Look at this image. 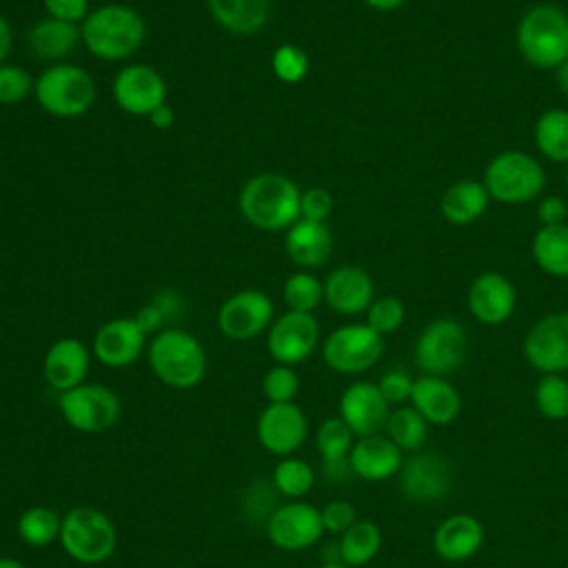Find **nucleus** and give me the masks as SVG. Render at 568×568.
Returning a JSON list of instances; mask_svg holds the SVG:
<instances>
[{
    "label": "nucleus",
    "instance_id": "6e6552de",
    "mask_svg": "<svg viewBox=\"0 0 568 568\" xmlns=\"http://www.w3.org/2000/svg\"><path fill=\"white\" fill-rule=\"evenodd\" d=\"M58 408L62 419L80 433H104L120 419L122 404L113 388L104 384H80L71 390L60 393Z\"/></svg>",
    "mask_w": 568,
    "mask_h": 568
},
{
    "label": "nucleus",
    "instance_id": "f03ea898",
    "mask_svg": "<svg viewBox=\"0 0 568 568\" xmlns=\"http://www.w3.org/2000/svg\"><path fill=\"white\" fill-rule=\"evenodd\" d=\"M80 31L91 55L115 62L133 55L144 44L146 22L133 7L111 2L91 9Z\"/></svg>",
    "mask_w": 568,
    "mask_h": 568
},
{
    "label": "nucleus",
    "instance_id": "5701e85b",
    "mask_svg": "<svg viewBox=\"0 0 568 568\" xmlns=\"http://www.w3.org/2000/svg\"><path fill=\"white\" fill-rule=\"evenodd\" d=\"M353 475L364 481H384L399 473L404 453L382 433L357 437L348 453Z\"/></svg>",
    "mask_w": 568,
    "mask_h": 568
},
{
    "label": "nucleus",
    "instance_id": "052dcab7",
    "mask_svg": "<svg viewBox=\"0 0 568 568\" xmlns=\"http://www.w3.org/2000/svg\"><path fill=\"white\" fill-rule=\"evenodd\" d=\"M566 184H568V169H566Z\"/></svg>",
    "mask_w": 568,
    "mask_h": 568
},
{
    "label": "nucleus",
    "instance_id": "c9c22d12",
    "mask_svg": "<svg viewBox=\"0 0 568 568\" xmlns=\"http://www.w3.org/2000/svg\"><path fill=\"white\" fill-rule=\"evenodd\" d=\"M282 295L288 311L313 313L324 300V282H320L315 275L306 271H300L286 277L282 286Z\"/></svg>",
    "mask_w": 568,
    "mask_h": 568
},
{
    "label": "nucleus",
    "instance_id": "393cba45",
    "mask_svg": "<svg viewBox=\"0 0 568 568\" xmlns=\"http://www.w3.org/2000/svg\"><path fill=\"white\" fill-rule=\"evenodd\" d=\"M410 404L428 424L435 426L455 422L462 410V397L457 388L446 377L437 375H422L415 379Z\"/></svg>",
    "mask_w": 568,
    "mask_h": 568
},
{
    "label": "nucleus",
    "instance_id": "4c0bfd02",
    "mask_svg": "<svg viewBox=\"0 0 568 568\" xmlns=\"http://www.w3.org/2000/svg\"><path fill=\"white\" fill-rule=\"evenodd\" d=\"M535 406L537 410L552 422L568 417V379L559 373L544 375L535 386Z\"/></svg>",
    "mask_w": 568,
    "mask_h": 568
},
{
    "label": "nucleus",
    "instance_id": "0eeeda50",
    "mask_svg": "<svg viewBox=\"0 0 568 568\" xmlns=\"http://www.w3.org/2000/svg\"><path fill=\"white\" fill-rule=\"evenodd\" d=\"M546 175L541 164L524 151H501L484 173V186L490 197L504 204H524L541 193Z\"/></svg>",
    "mask_w": 568,
    "mask_h": 568
},
{
    "label": "nucleus",
    "instance_id": "6ab92c4d",
    "mask_svg": "<svg viewBox=\"0 0 568 568\" xmlns=\"http://www.w3.org/2000/svg\"><path fill=\"white\" fill-rule=\"evenodd\" d=\"M93 355L109 368L131 366L146 346V335L133 317H115L104 322L93 335Z\"/></svg>",
    "mask_w": 568,
    "mask_h": 568
},
{
    "label": "nucleus",
    "instance_id": "7c9ffc66",
    "mask_svg": "<svg viewBox=\"0 0 568 568\" xmlns=\"http://www.w3.org/2000/svg\"><path fill=\"white\" fill-rule=\"evenodd\" d=\"M342 564L348 568L366 566L375 559L382 548V530L371 519H357L344 535L337 539Z\"/></svg>",
    "mask_w": 568,
    "mask_h": 568
},
{
    "label": "nucleus",
    "instance_id": "423d86ee",
    "mask_svg": "<svg viewBox=\"0 0 568 568\" xmlns=\"http://www.w3.org/2000/svg\"><path fill=\"white\" fill-rule=\"evenodd\" d=\"M33 95L36 102L55 118H80L95 102V80L78 64L55 62L36 78Z\"/></svg>",
    "mask_w": 568,
    "mask_h": 568
},
{
    "label": "nucleus",
    "instance_id": "c85d7f7f",
    "mask_svg": "<svg viewBox=\"0 0 568 568\" xmlns=\"http://www.w3.org/2000/svg\"><path fill=\"white\" fill-rule=\"evenodd\" d=\"M488 200H490V195L481 182L459 180L444 191L439 209H442V215L450 224L466 226V224L477 222L484 215Z\"/></svg>",
    "mask_w": 568,
    "mask_h": 568
},
{
    "label": "nucleus",
    "instance_id": "5fc2aeb1",
    "mask_svg": "<svg viewBox=\"0 0 568 568\" xmlns=\"http://www.w3.org/2000/svg\"><path fill=\"white\" fill-rule=\"evenodd\" d=\"M322 564H342V552H339V544H326L322 548Z\"/></svg>",
    "mask_w": 568,
    "mask_h": 568
},
{
    "label": "nucleus",
    "instance_id": "6e6d98bb",
    "mask_svg": "<svg viewBox=\"0 0 568 568\" xmlns=\"http://www.w3.org/2000/svg\"><path fill=\"white\" fill-rule=\"evenodd\" d=\"M364 2L377 11H393V9L402 7L406 0H364Z\"/></svg>",
    "mask_w": 568,
    "mask_h": 568
},
{
    "label": "nucleus",
    "instance_id": "e433bc0d",
    "mask_svg": "<svg viewBox=\"0 0 568 568\" xmlns=\"http://www.w3.org/2000/svg\"><path fill=\"white\" fill-rule=\"evenodd\" d=\"M353 437H355L353 430L339 415L324 419L315 433V446H317L322 462L346 459L355 444Z\"/></svg>",
    "mask_w": 568,
    "mask_h": 568
},
{
    "label": "nucleus",
    "instance_id": "f8f14e48",
    "mask_svg": "<svg viewBox=\"0 0 568 568\" xmlns=\"http://www.w3.org/2000/svg\"><path fill=\"white\" fill-rule=\"evenodd\" d=\"M399 490L413 504H435L453 488V468L435 450H417L399 468Z\"/></svg>",
    "mask_w": 568,
    "mask_h": 568
},
{
    "label": "nucleus",
    "instance_id": "aec40b11",
    "mask_svg": "<svg viewBox=\"0 0 568 568\" xmlns=\"http://www.w3.org/2000/svg\"><path fill=\"white\" fill-rule=\"evenodd\" d=\"M517 304V291L513 282L495 271L481 273L468 288V308L481 324L495 326L506 322Z\"/></svg>",
    "mask_w": 568,
    "mask_h": 568
},
{
    "label": "nucleus",
    "instance_id": "c03bdc74",
    "mask_svg": "<svg viewBox=\"0 0 568 568\" xmlns=\"http://www.w3.org/2000/svg\"><path fill=\"white\" fill-rule=\"evenodd\" d=\"M300 211H302L304 220L324 222L333 211V195L322 186H311V189L302 191Z\"/></svg>",
    "mask_w": 568,
    "mask_h": 568
},
{
    "label": "nucleus",
    "instance_id": "b1692460",
    "mask_svg": "<svg viewBox=\"0 0 568 568\" xmlns=\"http://www.w3.org/2000/svg\"><path fill=\"white\" fill-rule=\"evenodd\" d=\"M484 544V526L468 513L448 515L433 535V548L444 561H466L479 552Z\"/></svg>",
    "mask_w": 568,
    "mask_h": 568
},
{
    "label": "nucleus",
    "instance_id": "bf43d9fd",
    "mask_svg": "<svg viewBox=\"0 0 568 568\" xmlns=\"http://www.w3.org/2000/svg\"><path fill=\"white\" fill-rule=\"evenodd\" d=\"M320 568H348V566H344V564H322Z\"/></svg>",
    "mask_w": 568,
    "mask_h": 568
},
{
    "label": "nucleus",
    "instance_id": "f3484780",
    "mask_svg": "<svg viewBox=\"0 0 568 568\" xmlns=\"http://www.w3.org/2000/svg\"><path fill=\"white\" fill-rule=\"evenodd\" d=\"M524 355L544 375L568 371V313L541 317L524 339Z\"/></svg>",
    "mask_w": 568,
    "mask_h": 568
},
{
    "label": "nucleus",
    "instance_id": "c756f323",
    "mask_svg": "<svg viewBox=\"0 0 568 568\" xmlns=\"http://www.w3.org/2000/svg\"><path fill=\"white\" fill-rule=\"evenodd\" d=\"M532 257L552 277H568V224L541 226L532 240Z\"/></svg>",
    "mask_w": 568,
    "mask_h": 568
},
{
    "label": "nucleus",
    "instance_id": "473e14b6",
    "mask_svg": "<svg viewBox=\"0 0 568 568\" xmlns=\"http://www.w3.org/2000/svg\"><path fill=\"white\" fill-rule=\"evenodd\" d=\"M535 144L552 162H568V111L548 109L535 122Z\"/></svg>",
    "mask_w": 568,
    "mask_h": 568
},
{
    "label": "nucleus",
    "instance_id": "dca6fc26",
    "mask_svg": "<svg viewBox=\"0 0 568 568\" xmlns=\"http://www.w3.org/2000/svg\"><path fill=\"white\" fill-rule=\"evenodd\" d=\"M111 91L115 104L131 115L149 118V113L166 100V82L160 71L140 62L122 67L115 73Z\"/></svg>",
    "mask_w": 568,
    "mask_h": 568
},
{
    "label": "nucleus",
    "instance_id": "cd10ccee",
    "mask_svg": "<svg viewBox=\"0 0 568 568\" xmlns=\"http://www.w3.org/2000/svg\"><path fill=\"white\" fill-rule=\"evenodd\" d=\"M206 4L213 20L235 36L262 31L271 16V0H206Z\"/></svg>",
    "mask_w": 568,
    "mask_h": 568
},
{
    "label": "nucleus",
    "instance_id": "bb28decb",
    "mask_svg": "<svg viewBox=\"0 0 568 568\" xmlns=\"http://www.w3.org/2000/svg\"><path fill=\"white\" fill-rule=\"evenodd\" d=\"M82 40L80 24L58 18H42L29 29V47L38 60L60 62L75 51Z\"/></svg>",
    "mask_w": 568,
    "mask_h": 568
},
{
    "label": "nucleus",
    "instance_id": "1a4fd4ad",
    "mask_svg": "<svg viewBox=\"0 0 568 568\" xmlns=\"http://www.w3.org/2000/svg\"><path fill=\"white\" fill-rule=\"evenodd\" d=\"M384 353V337L368 324H344L322 344L326 366L342 375H357L377 364Z\"/></svg>",
    "mask_w": 568,
    "mask_h": 568
},
{
    "label": "nucleus",
    "instance_id": "13d9d810",
    "mask_svg": "<svg viewBox=\"0 0 568 568\" xmlns=\"http://www.w3.org/2000/svg\"><path fill=\"white\" fill-rule=\"evenodd\" d=\"M0 568H27V564L18 557H0Z\"/></svg>",
    "mask_w": 568,
    "mask_h": 568
},
{
    "label": "nucleus",
    "instance_id": "37998d69",
    "mask_svg": "<svg viewBox=\"0 0 568 568\" xmlns=\"http://www.w3.org/2000/svg\"><path fill=\"white\" fill-rule=\"evenodd\" d=\"M320 510H322L324 532H328V535H344L359 519L357 508L344 499H333Z\"/></svg>",
    "mask_w": 568,
    "mask_h": 568
},
{
    "label": "nucleus",
    "instance_id": "ea45409f",
    "mask_svg": "<svg viewBox=\"0 0 568 568\" xmlns=\"http://www.w3.org/2000/svg\"><path fill=\"white\" fill-rule=\"evenodd\" d=\"M271 64H273V73L282 82H286V84H297L308 73V55H306V51L295 47V44H288V42L280 44L273 51Z\"/></svg>",
    "mask_w": 568,
    "mask_h": 568
},
{
    "label": "nucleus",
    "instance_id": "9b49d317",
    "mask_svg": "<svg viewBox=\"0 0 568 568\" xmlns=\"http://www.w3.org/2000/svg\"><path fill=\"white\" fill-rule=\"evenodd\" d=\"M264 528L275 548L286 552L306 550L324 535L322 510L304 499H291L271 513Z\"/></svg>",
    "mask_w": 568,
    "mask_h": 568
},
{
    "label": "nucleus",
    "instance_id": "8fccbe9b",
    "mask_svg": "<svg viewBox=\"0 0 568 568\" xmlns=\"http://www.w3.org/2000/svg\"><path fill=\"white\" fill-rule=\"evenodd\" d=\"M166 320H173L180 315L182 311V297L175 291H160L153 300H151Z\"/></svg>",
    "mask_w": 568,
    "mask_h": 568
},
{
    "label": "nucleus",
    "instance_id": "72a5a7b5",
    "mask_svg": "<svg viewBox=\"0 0 568 568\" xmlns=\"http://www.w3.org/2000/svg\"><path fill=\"white\" fill-rule=\"evenodd\" d=\"M386 437L402 453H417L428 439V422L410 406L395 408L386 422Z\"/></svg>",
    "mask_w": 568,
    "mask_h": 568
},
{
    "label": "nucleus",
    "instance_id": "4be33fe9",
    "mask_svg": "<svg viewBox=\"0 0 568 568\" xmlns=\"http://www.w3.org/2000/svg\"><path fill=\"white\" fill-rule=\"evenodd\" d=\"M373 293V280L362 266H337L324 280V302L339 315L366 313Z\"/></svg>",
    "mask_w": 568,
    "mask_h": 568
},
{
    "label": "nucleus",
    "instance_id": "a19ab883",
    "mask_svg": "<svg viewBox=\"0 0 568 568\" xmlns=\"http://www.w3.org/2000/svg\"><path fill=\"white\" fill-rule=\"evenodd\" d=\"M404 315H406L404 304L393 295H384L373 300L371 306L366 308V324L384 337L388 333H395L402 326Z\"/></svg>",
    "mask_w": 568,
    "mask_h": 568
},
{
    "label": "nucleus",
    "instance_id": "412c9836",
    "mask_svg": "<svg viewBox=\"0 0 568 568\" xmlns=\"http://www.w3.org/2000/svg\"><path fill=\"white\" fill-rule=\"evenodd\" d=\"M91 364L89 348L75 337H60L55 339L42 359V373L47 384L58 390H71L84 384Z\"/></svg>",
    "mask_w": 568,
    "mask_h": 568
},
{
    "label": "nucleus",
    "instance_id": "39448f33",
    "mask_svg": "<svg viewBox=\"0 0 568 568\" xmlns=\"http://www.w3.org/2000/svg\"><path fill=\"white\" fill-rule=\"evenodd\" d=\"M58 541L73 561L95 566L115 552L118 528L104 510L95 506H73L62 515Z\"/></svg>",
    "mask_w": 568,
    "mask_h": 568
},
{
    "label": "nucleus",
    "instance_id": "79ce46f5",
    "mask_svg": "<svg viewBox=\"0 0 568 568\" xmlns=\"http://www.w3.org/2000/svg\"><path fill=\"white\" fill-rule=\"evenodd\" d=\"M36 80L18 64H0V104H18L33 91Z\"/></svg>",
    "mask_w": 568,
    "mask_h": 568
},
{
    "label": "nucleus",
    "instance_id": "4468645a",
    "mask_svg": "<svg viewBox=\"0 0 568 568\" xmlns=\"http://www.w3.org/2000/svg\"><path fill=\"white\" fill-rule=\"evenodd\" d=\"M320 342V324L313 313L286 311L266 331V351L275 364L295 366L311 357Z\"/></svg>",
    "mask_w": 568,
    "mask_h": 568
},
{
    "label": "nucleus",
    "instance_id": "3c124183",
    "mask_svg": "<svg viewBox=\"0 0 568 568\" xmlns=\"http://www.w3.org/2000/svg\"><path fill=\"white\" fill-rule=\"evenodd\" d=\"M322 475L331 484H344L353 475L348 457L346 459H337V462H322Z\"/></svg>",
    "mask_w": 568,
    "mask_h": 568
},
{
    "label": "nucleus",
    "instance_id": "de8ad7c7",
    "mask_svg": "<svg viewBox=\"0 0 568 568\" xmlns=\"http://www.w3.org/2000/svg\"><path fill=\"white\" fill-rule=\"evenodd\" d=\"M537 217L544 226H557V224H564L566 217H568V206L566 202L559 197V195H550V197H544L539 202V209H537Z\"/></svg>",
    "mask_w": 568,
    "mask_h": 568
},
{
    "label": "nucleus",
    "instance_id": "7ed1b4c3",
    "mask_svg": "<svg viewBox=\"0 0 568 568\" xmlns=\"http://www.w3.org/2000/svg\"><path fill=\"white\" fill-rule=\"evenodd\" d=\"M146 355L153 375L169 388H195L206 375V353L189 331L162 328L153 335Z\"/></svg>",
    "mask_w": 568,
    "mask_h": 568
},
{
    "label": "nucleus",
    "instance_id": "58836bf2",
    "mask_svg": "<svg viewBox=\"0 0 568 568\" xmlns=\"http://www.w3.org/2000/svg\"><path fill=\"white\" fill-rule=\"evenodd\" d=\"M262 393L268 404H286L295 402L300 393V377L293 366L275 364L262 377Z\"/></svg>",
    "mask_w": 568,
    "mask_h": 568
},
{
    "label": "nucleus",
    "instance_id": "a211bd4d",
    "mask_svg": "<svg viewBox=\"0 0 568 568\" xmlns=\"http://www.w3.org/2000/svg\"><path fill=\"white\" fill-rule=\"evenodd\" d=\"M390 404L373 382H353L339 395V417L348 424L355 437L377 435L386 428Z\"/></svg>",
    "mask_w": 568,
    "mask_h": 568
},
{
    "label": "nucleus",
    "instance_id": "9d476101",
    "mask_svg": "<svg viewBox=\"0 0 568 568\" xmlns=\"http://www.w3.org/2000/svg\"><path fill=\"white\" fill-rule=\"evenodd\" d=\"M468 335L455 320H435L417 337L415 362L426 375L446 377L464 366Z\"/></svg>",
    "mask_w": 568,
    "mask_h": 568
},
{
    "label": "nucleus",
    "instance_id": "a18cd8bd",
    "mask_svg": "<svg viewBox=\"0 0 568 568\" xmlns=\"http://www.w3.org/2000/svg\"><path fill=\"white\" fill-rule=\"evenodd\" d=\"M413 384H415V379H410L404 371H388L379 377L377 388L388 404H402V402L410 399Z\"/></svg>",
    "mask_w": 568,
    "mask_h": 568
},
{
    "label": "nucleus",
    "instance_id": "2f4dec72",
    "mask_svg": "<svg viewBox=\"0 0 568 568\" xmlns=\"http://www.w3.org/2000/svg\"><path fill=\"white\" fill-rule=\"evenodd\" d=\"M60 528H62V515L51 508V506H29L20 513L16 521L18 537L33 548H44L60 539Z\"/></svg>",
    "mask_w": 568,
    "mask_h": 568
},
{
    "label": "nucleus",
    "instance_id": "ddd939ff",
    "mask_svg": "<svg viewBox=\"0 0 568 568\" xmlns=\"http://www.w3.org/2000/svg\"><path fill=\"white\" fill-rule=\"evenodd\" d=\"M273 300L257 288H242L226 297L217 311V328L233 342H246L273 324Z\"/></svg>",
    "mask_w": 568,
    "mask_h": 568
},
{
    "label": "nucleus",
    "instance_id": "20e7f679",
    "mask_svg": "<svg viewBox=\"0 0 568 568\" xmlns=\"http://www.w3.org/2000/svg\"><path fill=\"white\" fill-rule=\"evenodd\" d=\"M519 53L539 69H557L568 60V13L557 4L530 7L517 24Z\"/></svg>",
    "mask_w": 568,
    "mask_h": 568
},
{
    "label": "nucleus",
    "instance_id": "a878e982",
    "mask_svg": "<svg viewBox=\"0 0 568 568\" xmlns=\"http://www.w3.org/2000/svg\"><path fill=\"white\" fill-rule=\"evenodd\" d=\"M284 251L293 264L302 268H317L333 251V233L326 222L300 217L291 229H286Z\"/></svg>",
    "mask_w": 568,
    "mask_h": 568
},
{
    "label": "nucleus",
    "instance_id": "09e8293b",
    "mask_svg": "<svg viewBox=\"0 0 568 568\" xmlns=\"http://www.w3.org/2000/svg\"><path fill=\"white\" fill-rule=\"evenodd\" d=\"M135 324L142 328V333L149 337V335H158L160 331H162V324L166 322V317L162 315V311L153 304V302H149V304H144L138 313H135Z\"/></svg>",
    "mask_w": 568,
    "mask_h": 568
},
{
    "label": "nucleus",
    "instance_id": "864d4df0",
    "mask_svg": "<svg viewBox=\"0 0 568 568\" xmlns=\"http://www.w3.org/2000/svg\"><path fill=\"white\" fill-rule=\"evenodd\" d=\"M11 44H13L11 27H9L7 18L0 13V64L7 62V58H9V53H11Z\"/></svg>",
    "mask_w": 568,
    "mask_h": 568
},
{
    "label": "nucleus",
    "instance_id": "f257e3e1",
    "mask_svg": "<svg viewBox=\"0 0 568 568\" xmlns=\"http://www.w3.org/2000/svg\"><path fill=\"white\" fill-rule=\"evenodd\" d=\"M302 191L282 173H260L244 182L237 204L244 220L260 231L291 229L300 217Z\"/></svg>",
    "mask_w": 568,
    "mask_h": 568
},
{
    "label": "nucleus",
    "instance_id": "f704fd0d",
    "mask_svg": "<svg viewBox=\"0 0 568 568\" xmlns=\"http://www.w3.org/2000/svg\"><path fill=\"white\" fill-rule=\"evenodd\" d=\"M271 484L275 486L277 495L288 499H302L315 486V470L306 459L288 455L275 464Z\"/></svg>",
    "mask_w": 568,
    "mask_h": 568
},
{
    "label": "nucleus",
    "instance_id": "49530a36",
    "mask_svg": "<svg viewBox=\"0 0 568 568\" xmlns=\"http://www.w3.org/2000/svg\"><path fill=\"white\" fill-rule=\"evenodd\" d=\"M42 4L47 9V16L73 24H82L91 11L89 0H42Z\"/></svg>",
    "mask_w": 568,
    "mask_h": 568
},
{
    "label": "nucleus",
    "instance_id": "2eb2a0df",
    "mask_svg": "<svg viewBox=\"0 0 568 568\" xmlns=\"http://www.w3.org/2000/svg\"><path fill=\"white\" fill-rule=\"evenodd\" d=\"M255 433L264 450L277 457H288L306 442L308 419L295 402L268 404L257 417Z\"/></svg>",
    "mask_w": 568,
    "mask_h": 568
},
{
    "label": "nucleus",
    "instance_id": "4d7b16f0",
    "mask_svg": "<svg viewBox=\"0 0 568 568\" xmlns=\"http://www.w3.org/2000/svg\"><path fill=\"white\" fill-rule=\"evenodd\" d=\"M557 87L564 95H568V60L557 67Z\"/></svg>",
    "mask_w": 568,
    "mask_h": 568
},
{
    "label": "nucleus",
    "instance_id": "603ef678",
    "mask_svg": "<svg viewBox=\"0 0 568 568\" xmlns=\"http://www.w3.org/2000/svg\"><path fill=\"white\" fill-rule=\"evenodd\" d=\"M149 122H151L155 129H160V131L169 129V126L173 124V109H171L166 102L160 104L158 109H153V111L149 113Z\"/></svg>",
    "mask_w": 568,
    "mask_h": 568
}]
</instances>
